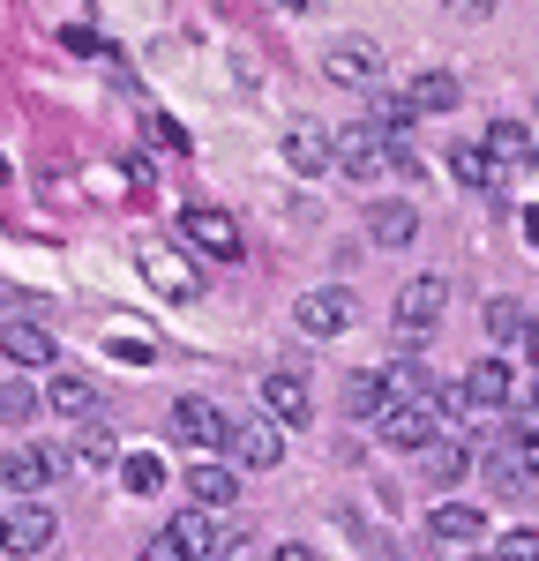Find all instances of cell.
<instances>
[{
    "label": "cell",
    "mask_w": 539,
    "mask_h": 561,
    "mask_svg": "<svg viewBox=\"0 0 539 561\" xmlns=\"http://www.w3.org/2000/svg\"><path fill=\"white\" fill-rule=\"evenodd\" d=\"M330 165H337L345 180H382V173H404L412 158H404V142H390L375 121H359V128L330 135Z\"/></svg>",
    "instance_id": "cell-1"
},
{
    "label": "cell",
    "mask_w": 539,
    "mask_h": 561,
    "mask_svg": "<svg viewBox=\"0 0 539 561\" xmlns=\"http://www.w3.org/2000/svg\"><path fill=\"white\" fill-rule=\"evenodd\" d=\"M53 539H60V517L45 502H23V510L0 517V554H15V561H38Z\"/></svg>",
    "instance_id": "cell-2"
},
{
    "label": "cell",
    "mask_w": 539,
    "mask_h": 561,
    "mask_svg": "<svg viewBox=\"0 0 539 561\" xmlns=\"http://www.w3.org/2000/svg\"><path fill=\"white\" fill-rule=\"evenodd\" d=\"M218 554V531H210V510H180L158 539H150V561H210Z\"/></svg>",
    "instance_id": "cell-3"
},
{
    "label": "cell",
    "mask_w": 539,
    "mask_h": 561,
    "mask_svg": "<svg viewBox=\"0 0 539 561\" xmlns=\"http://www.w3.org/2000/svg\"><path fill=\"white\" fill-rule=\"evenodd\" d=\"M173 442H187V449H225L232 442V420H225L210 397H173Z\"/></svg>",
    "instance_id": "cell-4"
},
{
    "label": "cell",
    "mask_w": 539,
    "mask_h": 561,
    "mask_svg": "<svg viewBox=\"0 0 539 561\" xmlns=\"http://www.w3.org/2000/svg\"><path fill=\"white\" fill-rule=\"evenodd\" d=\"M60 479V449H45V442H15L8 457H0V486H15L23 502H38V486Z\"/></svg>",
    "instance_id": "cell-5"
},
{
    "label": "cell",
    "mask_w": 539,
    "mask_h": 561,
    "mask_svg": "<svg viewBox=\"0 0 539 561\" xmlns=\"http://www.w3.org/2000/svg\"><path fill=\"white\" fill-rule=\"evenodd\" d=\"M180 232H187L203 255H218V262H240V255H248V248H240V225H232L218 203H187V210H180Z\"/></svg>",
    "instance_id": "cell-6"
},
{
    "label": "cell",
    "mask_w": 539,
    "mask_h": 561,
    "mask_svg": "<svg viewBox=\"0 0 539 561\" xmlns=\"http://www.w3.org/2000/svg\"><path fill=\"white\" fill-rule=\"evenodd\" d=\"M443 307H449V285L443 277H412L398 293V337H435V322H443Z\"/></svg>",
    "instance_id": "cell-7"
},
{
    "label": "cell",
    "mask_w": 539,
    "mask_h": 561,
    "mask_svg": "<svg viewBox=\"0 0 539 561\" xmlns=\"http://www.w3.org/2000/svg\"><path fill=\"white\" fill-rule=\"evenodd\" d=\"M353 293L345 285H314V293H300V307H293V322L308 330V337H337V330H353Z\"/></svg>",
    "instance_id": "cell-8"
},
{
    "label": "cell",
    "mask_w": 539,
    "mask_h": 561,
    "mask_svg": "<svg viewBox=\"0 0 539 561\" xmlns=\"http://www.w3.org/2000/svg\"><path fill=\"white\" fill-rule=\"evenodd\" d=\"M248 472H277V457H285V427L277 420H232V442H225Z\"/></svg>",
    "instance_id": "cell-9"
},
{
    "label": "cell",
    "mask_w": 539,
    "mask_h": 561,
    "mask_svg": "<svg viewBox=\"0 0 539 561\" xmlns=\"http://www.w3.org/2000/svg\"><path fill=\"white\" fill-rule=\"evenodd\" d=\"M509 397H517L509 359H472V367H465V382H457V404H480V412H502Z\"/></svg>",
    "instance_id": "cell-10"
},
{
    "label": "cell",
    "mask_w": 539,
    "mask_h": 561,
    "mask_svg": "<svg viewBox=\"0 0 539 561\" xmlns=\"http://www.w3.org/2000/svg\"><path fill=\"white\" fill-rule=\"evenodd\" d=\"M308 375H300V367H270L263 375V412L270 420H277V427H300V420H308Z\"/></svg>",
    "instance_id": "cell-11"
},
{
    "label": "cell",
    "mask_w": 539,
    "mask_h": 561,
    "mask_svg": "<svg viewBox=\"0 0 539 561\" xmlns=\"http://www.w3.org/2000/svg\"><path fill=\"white\" fill-rule=\"evenodd\" d=\"M135 262H142V277H150V285H158L165 300H180V307H187V300H203V277H195V270H187V262H180L173 248H142Z\"/></svg>",
    "instance_id": "cell-12"
},
{
    "label": "cell",
    "mask_w": 539,
    "mask_h": 561,
    "mask_svg": "<svg viewBox=\"0 0 539 561\" xmlns=\"http://www.w3.org/2000/svg\"><path fill=\"white\" fill-rule=\"evenodd\" d=\"M427 539H435V547H480V539H488V517H480L472 502H435V510H427Z\"/></svg>",
    "instance_id": "cell-13"
},
{
    "label": "cell",
    "mask_w": 539,
    "mask_h": 561,
    "mask_svg": "<svg viewBox=\"0 0 539 561\" xmlns=\"http://www.w3.org/2000/svg\"><path fill=\"white\" fill-rule=\"evenodd\" d=\"M0 359H15V367H53L60 345H53L45 322H8V330H0Z\"/></svg>",
    "instance_id": "cell-14"
},
{
    "label": "cell",
    "mask_w": 539,
    "mask_h": 561,
    "mask_svg": "<svg viewBox=\"0 0 539 561\" xmlns=\"http://www.w3.org/2000/svg\"><path fill=\"white\" fill-rule=\"evenodd\" d=\"M398 98L412 105V113H457V98H465V83H457L449 68H420V76H412V83H404Z\"/></svg>",
    "instance_id": "cell-15"
},
{
    "label": "cell",
    "mask_w": 539,
    "mask_h": 561,
    "mask_svg": "<svg viewBox=\"0 0 539 561\" xmlns=\"http://www.w3.org/2000/svg\"><path fill=\"white\" fill-rule=\"evenodd\" d=\"M382 76V45L375 38H337L330 45V83H375Z\"/></svg>",
    "instance_id": "cell-16"
},
{
    "label": "cell",
    "mask_w": 539,
    "mask_h": 561,
    "mask_svg": "<svg viewBox=\"0 0 539 561\" xmlns=\"http://www.w3.org/2000/svg\"><path fill=\"white\" fill-rule=\"evenodd\" d=\"M367 240L375 248H412L420 240V210L412 203H367Z\"/></svg>",
    "instance_id": "cell-17"
},
{
    "label": "cell",
    "mask_w": 539,
    "mask_h": 561,
    "mask_svg": "<svg viewBox=\"0 0 539 561\" xmlns=\"http://www.w3.org/2000/svg\"><path fill=\"white\" fill-rule=\"evenodd\" d=\"M285 165H293V173H330V128L293 121V128H285Z\"/></svg>",
    "instance_id": "cell-18"
},
{
    "label": "cell",
    "mask_w": 539,
    "mask_h": 561,
    "mask_svg": "<svg viewBox=\"0 0 539 561\" xmlns=\"http://www.w3.org/2000/svg\"><path fill=\"white\" fill-rule=\"evenodd\" d=\"M337 404H345L353 420H375V412L390 404V389H382V367H359V375H345V389H337Z\"/></svg>",
    "instance_id": "cell-19"
},
{
    "label": "cell",
    "mask_w": 539,
    "mask_h": 561,
    "mask_svg": "<svg viewBox=\"0 0 539 561\" xmlns=\"http://www.w3.org/2000/svg\"><path fill=\"white\" fill-rule=\"evenodd\" d=\"M187 494H195V510H232L240 479H232V465H195L187 472Z\"/></svg>",
    "instance_id": "cell-20"
},
{
    "label": "cell",
    "mask_w": 539,
    "mask_h": 561,
    "mask_svg": "<svg viewBox=\"0 0 539 561\" xmlns=\"http://www.w3.org/2000/svg\"><path fill=\"white\" fill-rule=\"evenodd\" d=\"M45 404L68 412V420H90V412H98V389H90V375H53V382H45Z\"/></svg>",
    "instance_id": "cell-21"
},
{
    "label": "cell",
    "mask_w": 539,
    "mask_h": 561,
    "mask_svg": "<svg viewBox=\"0 0 539 561\" xmlns=\"http://www.w3.org/2000/svg\"><path fill=\"white\" fill-rule=\"evenodd\" d=\"M420 457H427V479H435V486H457V479L472 472V449H465L457 434H443V442H427Z\"/></svg>",
    "instance_id": "cell-22"
},
{
    "label": "cell",
    "mask_w": 539,
    "mask_h": 561,
    "mask_svg": "<svg viewBox=\"0 0 539 561\" xmlns=\"http://www.w3.org/2000/svg\"><path fill=\"white\" fill-rule=\"evenodd\" d=\"M480 150L494 158V173H502V165H525V158H532V128H517V121H494Z\"/></svg>",
    "instance_id": "cell-23"
},
{
    "label": "cell",
    "mask_w": 539,
    "mask_h": 561,
    "mask_svg": "<svg viewBox=\"0 0 539 561\" xmlns=\"http://www.w3.org/2000/svg\"><path fill=\"white\" fill-rule=\"evenodd\" d=\"M449 173H457V187H502V173H494V158L480 142H457L449 150Z\"/></svg>",
    "instance_id": "cell-24"
},
{
    "label": "cell",
    "mask_w": 539,
    "mask_h": 561,
    "mask_svg": "<svg viewBox=\"0 0 539 561\" xmlns=\"http://www.w3.org/2000/svg\"><path fill=\"white\" fill-rule=\"evenodd\" d=\"M121 486H128V494H158V486H165V457H158V449H128V457H121Z\"/></svg>",
    "instance_id": "cell-25"
},
{
    "label": "cell",
    "mask_w": 539,
    "mask_h": 561,
    "mask_svg": "<svg viewBox=\"0 0 539 561\" xmlns=\"http://www.w3.org/2000/svg\"><path fill=\"white\" fill-rule=\"evenodd\" d=\"M382 389H390V397H435L443 382H435L420 359H390V367H382Z\"/></svg>",
    "instance_id": "cell-26"
},
{
    "label": "cell",
    "mask_w": 539,
    "mask_h": 561,
    "mask_svg": "<svg viewBox=\"0 0 539 561\" xmlns=\"http://www.w3.org/2000/svg\"><path fill=\"white\" fill-rule=\"evenodd\" d=\"M76 465H83V472H98V465H121V442H113L105 427H83V434H76Z\"/></svg>",
    "instance_id": "cell-27"
},
{
    "label": "cell",
    "mask_w": 539,
    "mask_h": 561,
    "mask_svg": "<svg viewBox=\"0 0 539 561\" xmlns=\"http://www.w3.org/2000/svg\"><path fill=\"white\" fill-rule=\"evenodd\" d=\"M480 322H488V337H494V345L525 337V307H517V300H488V314H480Z\"/></svg>",
    "instance_id": "cell-28"
},
{
    "label": "cell",
    "mask_w": 539,
    "mask_h": 561,
    "mask_svg": "<svg viewBox=\"0 0 539 561\" xmlns=\"http://www.w3.org/2000/svg\"><path fill=\"white\" fill-rule=\"evenodd\" d=\"M488 479H494V494H525V472H517L509 449H494V457H488Z\"/></svg>",
    "instance_id": "cell-29"
},
{
    "label": "cell",
    "mask_w": 539,
    "mask_h": 561,
    "mask_svg": "<svg viewBox=\"0 0 539 561\" xmlns=\"http://www.w3.org/2000/svg\"><path fill=\"white\" fill-rule=\"evenodd\" d=\"M494 561H539V531H502L494 539Z\"/></svg>",
    "instance_id": "cell-30"
},
{
    "label": "cell",
    "mask_w": 539,
    "mask_h": 561,
    "mask_svg": "<svg viewBox=\"0 0 539 561\" xmlns=\"http://www.w3.org/2000/svg\"><path fill=\"white\" fill-rule=\"evenodd\" d=\"M31 412H38V389H31V382L0 389V420H31Z\"/></svg>",
    "instance_id": "cell-31"
},
{
    "label": "cell",
    "mask_w": 539,
    "mask_h": 561,
    "mask_svg": "<svg viewBox=\"0 0 539 561\" xmlns=\"http://www.w3.org/2000/svg\"><path fill=\"white\" fill-rule=\"evenodd\" d=\"M509 457H517V472H525V479H539V434H517Z\"/></svg>",
    "instance_id": "cell-32"
},
{
    "label": "cell",
    "mask_w": 539,
    "mask_h": 561,
    "mask_svg": "<svg viewBox=\"0 0 539 561\" xmlns=\"http://www.w3.org/2000/svg\"><path fill=\"white\" fill-rule=\"evenodd\" d=\"M150 135H158V142H165V150H187V135H180V121H165V113H158V121H150Z\"/></svg>",
    "instance_id": "cell-33"
},
{
    "label": "cell",
    "mask_w": 539,
    "mask_h": 561,
    "mask_svg": "<svg viewBox=\"0 0 539 561\" xmlns=\"http://www.w3.org/2000/svg\"><path fill=\"white\" fill-rule=\"evenodd\" d=\"M449 8H457V15H472V23H480V15H494V0H449Z\"/></svg>",
    "instance_id": "cell-34"
},
{
    "label": "cell",
    "mask_w": 539,
    "mask_h": 561,
    "mask_svg": "<svg viewBox=\"0 0 539 561\" xmlns=\"http://www.w3.org/2000/svg\"><path fill=\"white\" fill-rule=\"evenodd\" d=\"M270 561H314V547H277Z\"/></svg>",
    "instance_id": "cell-35"
},
{
    "label": "cell",
    "mask_w": 539,
    "mask_h": 561,
    "mask_svg": "<svg viewBox=\"0 0 539 561\" xmlns=\"http://www.w3.org/2000/svg\"><path fill=\"white\" fill-rule=\"evenodd\" d=\"M525 352H532V367H539V330H532V322H525Z\"/></svg>",
    "instance_id": "cell-36"
},
{
    "label": "cell",
    "mask_w": 539,
    "mask_h": 561,
    "mask_svg": "<svg viewBox=\"0 0 539 561\" xmlns=\"http://www.w3.org/2000/svg\"><path fill=\"white\" fill-rule=\"evenodd\" d=\"M525 240H539V210H525Z\"/></svg>",
    "instance_id": "cell-37"
},
{
    "label": "cell",
    "mask_w": 539,
    "mask_h": 561,
    "mask_svg": "<svg viewBox=\"0 0 539 561\" xmlns=\"http://www.w3.org/2000/svg\"><path fill=\"white\" fill-rule=\"evenodd\" d=\"M277 8H314V0H277Z\"/></svg>",
    "instance_id": "cell-38"
}]
</instances>
